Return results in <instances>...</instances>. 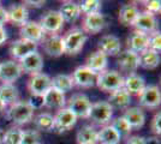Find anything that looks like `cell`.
<instances>
[{
    "instance_id": "cell-42",
    "label": "cell",
    "mask_w": 161,
    "mask_h": 144,
    "mask_svg": "<svg viewBox=\"0 0 161 144\" xmlns=\"http://www.w3.org/2000/svg\"><path fill=\"white\" fill-rule=\"evenodd\" d=\"M29 103V106L35 109H40L43 107V96H36V95H31L29 97V100L27 101Z\"/></svg>"
},
{
    "instance_id": "cell-11",
    "label": "cell",
    "mask_w": 161,
    "mask_h": 144,
    "mask_svg": "<svg viewBox=\"0 0 161 144\" xmlns=\"http://www.w3.org/2000/svg\"><path fill=\"white\" fill-rule=\"evenodd\" d=\"M138 102L141 107L146 108H158L161 103V93L158 85H146L138 95Z\"/></svg>"
},
{
    "instance_id": "cell-46",
    "label": "cell",
    "mask_w": 161,
    "mask_h": 144,
    "mask_svg": "<svg viewBox=\"0 0 161 144\" xmlns=\"http://www.w3.org/2000/svg\"><path fill=\"white\" fill-rule=\"evenodd\" d=\"M7 40V34H6V30L4 27H0V46L3 43H5Z\"/></svg>"
},
{
    "instance_id": "cell-5",
    "label": "cell",
    "mask_w": 161,
    "mask_h": 144,
    "mask_svg": "<svg viewBox=\"0 0 161 144\" xmlns=\"http://www.w3.org/2000/svg\"><path fill=\"white\" fill-rule=\"evenodd\" d=\"M66 108L71 110L77 119H88L92 108V101L86 94H75L69 99Z\"/></svg>"
},
{
    "instance_id": "cell-38",
    "label": "cell",
    "mask_w": 161,
    "mask_h": 144,
    "mask_svg": "<svg viewBox=\"0 0 161 144\" xmlns=\"http://www.w3.org/2000/svg\"><path fill=\"white\" fill-rule=\"evenodd\" d=\"M41 135L37 130H25L22 132L20 144H39Z\"/></svg>"
},
{
    "instance_id": "cell-15",
    "label": "cell",
    "mask_w": 161,
    "mask_h": 144,
    "mask_svg": "<svg viewBox=\"0 0 161 144\" xmlns=\"http://www.w3.org/2000/svg\"><path fill=\"white\" fill-rule=\"evenodd\" d=\"M107 25L106 17L101 12L97 13H92L84 16L83 22H82V30L88 34H97L101 30H103Z\"/></svg>"
},
{
    "instance_id": "cell-22",
    "label": "cell",
    "mask_w": 161,
    "mask_h": 144,
    "mask_svg": "<svg viewBox=\"0 0 161 144\" xmlns=\"http://www.w3.org/2000/svg\"><path fill=\"white\" fill-rule=\"evenodd\" d=\"M66 104V97L65 94L58 91L54 88H51L47 93L43 95V107H47L51 109H61Z\"/></svg>"
},
{
    "instance_id": "cell-37",
    "label": "cell",
    "mask_w": 161,
    "mask_h": 144,
    "mask_svg": "<svg viewBox=\"0 0 161 144\" xmlns=\"http://www.w3.org/2000/svg\"><path fill=\"white\" fill-rule=\"evenodd\" d=\"M101 6H102V3L99 0H86V1L80 4V13H84L86 16L92 13H97V12H100Z\"/></svg>"
},
{
    "instance_id": "cell-7",
    "label": "cell",
    "mask_w": 161,
    "mask_h": 144,
    "mask_svg": "<svg viewBox=\"0 0 161 144\" xmlns=\"http://www.w3.org/2000/svg\"><path fill=\"white\" fill-rule=\"evenodd\" d=\"M27 87L31 95L43 96L52 88L51 77L46 73H42V72L30 75V78L28 79Z\"/></svg>"
},
{
    "instance_id": "cell-36",
    "label": "cell",
    "mask_w": 161,
    "mask_h": 144,
    "mask_svg": "<svg viewBox=\"0 0 161 144\" xmlns=\"http://www.w3.org/2000/svg\"><path fill=\"white\" fill-rule=\"evenodd\" d=\"M111 126L118 132V135L120 136V138L121 137L128 138L129 136H130V133H131V131H132L131 126L129 125L128 121L123 117L115 118L113 121H112V124H111Z\"/></svg>"
},
{
    "instance_id": "cell-45",
    "label": "cell",
    "mask_w": 161,
    "mask_h": 144,
    "mask_svg": "<svg viewBox=\"0 0 161 144\" xmlns=\"http://www.w3.org/2000/svg\"><path fill=\"white\" fill-rule=\"evenodd\" d=\"M24 6H30V7H35V8H39V7H42L45 4H46V1H33V0H24Z\"/></svg>"
},
{
    "instance_id": "cell-4",
    "label": "cell",
    "mask_w": 161,
    "mask_h": 144,
    "mask_svg": "<svg viewBox=\"0 0 161 144\" xmlns=\"http://www.w3.org/2000/svg\"><path fill=\"white\" fill-rule=\"evenodd\" d=\"M112 117H113V108L109 106L107 101H97L92 103L88 119H90L94 124L100 126H106L111 123Z\"/></svg>"
},
{
    "instance_id": "cell-3",
    "label": "cell",
    "mask_w": 161,
    "mask_h": 144,
    "mask_svg": "<svg viewBox=\"0 0 161 144\" xmlns=\"http://www.w3.org/2000/svg\"><path fill=\"white\" fill-rule=\"evenodd\" d=\"M64 39V51L65 54L75 55L78 54L83 49V46L87 41V35L82 29H72L67 33Z\"/></svg>"
},
{
    "instance_id": "cell-40",
    "label": "cell",
    "mask_w": 161,
    "mask_h": 144,
    "mask_svg": "<svg viewBox=\"0 0 161 144\" xmlns=\"http://www.w3.org/2000/svg\"><path fill=\"white\" fill-rule=\"evenodd\" d=\"M142 4H144L146 6V11L149 13H160L161 11V3L156 1V0H149V1H142Z\"/></svg>"
},
{
    "instance_id": "cell-26",
    "label": "cell",
    "mask_w": 161,
    "mask_h": 144,
    "mask_svg": "<svg viewBox=\"0 0 161 144\" xmlns=\"http://www.w3.org/2000/svg\"><path fill=\"white\" fill-rule=\"evenodd\" d=\"M124 89L128 91L129 94H134V95L138 96L142 93V90L146 88V81L144 78L141 77L137 73H132V75H128L124 77Z\"/></svg>"
},
{
    "instance_id": "cell-49",
    "label": "cell",
    "mask_w": 161,
    "mask_h": 144,
    "mask_svg": "<svg viewBox=\"0 0 161 144\" xmlns=\"http://www.w3.org/2000/svg\"><path fill=\"white\" fill-rule=\"evenodd\" d=\"M3 136H4V131L0 129V144H1V142H3Z\"/></svg>"
},
{
    "instance_id": "cell-23",
    "label": "cell",
    "mask_w": 161,
    "mask_h": 144,
    "mask_svg": "<svg viewBox=\"0 0 161 144\" xmlns=\"http://www.w3.org/2000/svg\"><path fill=\"white\" fill-rule=\"evenodd\" d=\"M7 17H8V22L11 24L17 25V27H22L28 22L29 12L24 5L14 4V5H11L10 8L7 10Z\"/></svg>"
},
{
    "instance_id": "cell-14",
    "label": "cell",
    "mask_w": 161,
    "mask_h": 144,
    "mask_svg": "<svg viewBox=\"0 0 161 144\" xmlns=\"http://www.w3.org/2000/svg\"><path fill=\"white\" fill-rule=\"evenodd\" d=\"M71 77L75 85L80 88H92L96 83L97 73H95L94 71H92L86 65H83V66H78L75 70Z\"/></svg>"
},
{
    "instance_id": "cell-50",
    "label": "cell",
    "mask_w": 161,
    "mask_h": 144,
    "mask_svg": "<svg viewBox=\"0 0 161 144\" xmlns=\"http://www.w3.org/2000/svg\"><path fill=\"white\" fill-rule=\"evenodd\" d=\"M0 6H1V1H0Z\"/></svg>"
},
{
    "instance_id": "cell-27",
    "label": "cell",
    "mask_w": 161,
    "mask_h": 144,
    "mask_svg": "<svg viewBox=\"0 0 161 144\" xmlns=\"http://www.w3.org/2000/svg\"><path fill=\"white\" fill-rule=\"evenodd\" d=\"M19 101V91L14 84H0V102L5 107Z\"/></svg>"
},
{
    "instance_id": "cell-8",
    "label": "cell",
    "mask_w": 161,
    "mask_h": 144,
    "mask_svg": "<svg viewBox=\"0 0 161 144\" xmlns=\"http://www.w3.org/2000/svg\"><path fill=\"white\" fill-rule=\"evenodd\" d=\"M54 119V129L53 131L58 132V133H63L70 131L74 127L76 123H77V118L74 113L70 109H67L66 107L59 109L55 115L53 117Z\"/></svg>"
},
{
    "instance_id": "cell-47",
    "label": "cell",
    "mask_w": 161,
    "mask_h": 144,
    "mask_svg": "<svg viewBox=\"0 0 161 144\" xmlns=\"http://www.w3.org/2000/svg\"><path fill=\"white\" fill-rule=\"evenodd\" d=\"M146 144H160V142L156 137H149L146 139Z\"/></svg>"
},
{
    "instance_id": "cell-41",
    "label": "cell",
    "mask_w": 161,
    "mask_h": 144,
    "mask_svg": "<svg viewBox=\"0 0 161 144\" xmlns=\"http://www.w3.org/2000/svg\"><path fill=\"white\" fill-rule=\"evenodd\" d=\"M150 129L152 132L156 135V136H160L161 133V113H156L153 119H152V123H150Z\"/></svg>"
},
{
    "instance_id": "cell-18",
    "label": "cell",
    "mask_w": 161,
    "mask_h": 144,
    "mask_svg": "<svg viewBox=\"0 0 161 144\" xmlns=\"http://www.w3.org/2000/svg\"><path fill=\"white\" fill-rule=\"evenodd\" d=\"M97 51L106 55V56H115L120 53L121 51V43L120 40L115 35H103L99 40L97 43Z\"/></svg>"
},
{
    "instance_id": "cell-16",
    "label": "cell",
    "mask_w": 161,
    "mask_h": 144,
    "mask_svg": "<svg viewBox=\"0 0 161 144\" xmlns=\"http://www.w3.org/2000/svg\"><path fill=\"white\" fill-rule=\"evenodd\" d=\"M18 64L22 69V72H25L29 75H35V73H40L43 69V58L36 51V52H33L27 56H24L23 59H20Z\"/></svg>"
},
{
    "instance_id": "cell-31",
    "label": "cell",
    "mask_w": 161,
    "mask_h": 144,
    "mask_svg": "<svg viewBox=\"0 0 161 144\" xmlns=\"http://www.w3.org/2000/svg\"><path fill=\"white\" fill-rule=\"evenodd\" d=\"M76 139L78 144H97V131L92 125H84L78 130Z\"/></svg>"
},
{
    "instance_id": "cell-17",
    "label": "cell",
    "mask_w": 161,
    "mask_h": 144,
    "mask_svg": "<svg viewBox=\"0 0 161 144\" xmlns=\"http://www.w3.org/2000/svg\"><path fill=\"white\" fill-rule=\"evenodd\" d=\"M132 27L137 31L150 35L152 33L158 30V21H156L155 14L144 11V12H140V14H138L137 19L135 21Z\"/></svg>"
},
{
    "instance_id": "cell-28",
    "label": "cell",
    "mask_w": 161,
    "mask_h": 144,
    "mask_svg": "<svg viewBox=\"0 0 161 144\" xmlns=\"http://www.w3.org/2000/svg\"><path fill=\"white\" fill-rule=\"evenodd\" d=\"M59 13L61 14L64 22L74 23L80 16V4L75 3V1H64V3H61Z\"/></svg>"
},
{
    "instance_id": "cell-6",
    "label": "cell",
    "mask_w": 161,
    "mask_h": 144,
    "mask_svg": "<svg viewBox=\"0 0 161 144\" xmlns=\"http://www.w3.org/2000/svg\"><path fill=\"white\" fill-rule=\"evenodd\" d=\"M64 19L61 17V14L59 13V11H47L46 13L41 17L39 24L41 28L43 29V31L46 33V35H55L60 31L63 27H64Z\"/></svg>"
},
{
    "instance_id": "cell-20",
    "label": "cell",
    "mask_w": 161,
    "mask_h": 144,
    "mask_svg": "<svg viewBox=\"0 0 161 144\" xmlns=\"http://www.w3.org/2000/svg\"><path fill=\"white\" fill-rule=\"evenodd\" d=\"M126 43H128V49L132 51V52L137 53V54H140L143 51L148 49V46H149V35L141 33V31H137V30H134L128 37Z\"/></svg>"
},
{
    "instance_id": "cell-1",
    "label": "cell",
    "mask_w": 161,
    "mask_h": 144,
    "mask_svg": "<svg viewBox=\"0 0 161 144\" xmlns=\"http://www.w3.org/2000/svg\"><path fill=\"white\" fill-rule=\"evenodd\" d=\"M5 117L12 124L17 126H22L28 124L34 118V109L29 106L27 101H17L11 104L8 109L5 112Z\"/></svg>"
},
{
    "instance_id": "cell-19",
    "label": "cell",
    "mask_w": 161,
    "mask_h": 144,
    "mask_svg": "<svg viewBox=\"0 0 161 144\" xmlns=\"http://www.w3.org/2000/svg\"><path fill=\"white\" fill-rule=\"evenodd\" d=\"M37 51V45L34 43V42L27 41V40H16L11 43V47H10V54L14 58V60H18L23 59L24 56L29 55L33 52Z\"/></svg>"
},
{
    "instance_id": "cell-34",
    "label": "cell",
    "mask_w": 161,
    "mask_h": 144,
    "mask_svg": "<svg viewBox=\"0 0 161 144\" xmlns=\"http://www.w3.org/2000/svg\"><path fill=\"white\" fill-rule=\"evenodd\" d=\"M51 82H52V88L57 89L63 94L72 90V88L75 87L72 77L69 75H63V73L54 76L53 78H51Z\"/></svg>"
},
{
    "instance_id": "cell-44",
    "label": "cell",
    "mask_w": 161,
    "mask_h": 144,
    "mask_svg": "<svg viewBox=\"0 0 161 144\" xmlns=\"http://www.w3.org/2000/svg\"><path fill=\"white\" fill-rule=\"evenodd\" d=\"M8 22V17H7V10L5 7L0 6V27H4Z\"/></svg>"
},
{
    "instance_id": "cell-43",
    "label": "cell",
    "mask_w": 161,
    "mask_h": 144,
    "mask_svg": "<svg viewBox=\"0 0 161 144\" xmlns=\"http://www.w3.org/2000/svg\"><path fill=\"white\" fill-rule=\"evenodd\" d=\"M125 144H146V138L141 136H129Z\"/></svg>"
},
{
    "instance_id": "cell-29",
    "label": "cell",
    "mask_w": 161,
    "mask_h": 144,
    "mask_svg": "<svg viewBox=\"0 0 161 144\" xmlns=\"http://www.w3.org/2000/svg\"><path fill=\"white\" fill-rule=\"evenodd\" d=\"M86 66L95 73H100L107 67V56L100 51H95L89 55L86 60Z\"/></svg>"
},
{
    "instance_id": "cell-25",
    "label": "cell",
    "mask_w": 161,
    "mask_h": 144,
    "mask_svg": "<svg viewBox=\"0 0 161 144\" xmlns=\"http://www.w3.org/2000/svg\"><path fill=\"white\" fill-rule=\"evenodd\" d=\"M138 14H140V10L135 4H125L119 10L118 21L125 27H132Z\"/></svg>"
},
{
    "instance_id": "cell-9",
    "label": "cell",
    "mask_w": 161,
    "mask_h": 144,
    "mask_svg": "<svg viewBox=\"0 0 161 144\" xmlns=\"http://www.w3.org/2000/svg\"><path fill=\"white\" fill-rule=\"evenodd\" d=\"M22 69L16 60H6L0 62V82L1 84H14L20 76Z\"/></svg>"
},
{
    "instance_id": "cell-24",
    "label": "cell",
    "mask_w": 161,
    "mask_h": 144,
    "mask_svg": "<svg viewBox=\"0 0 161 144\" xmlns=\"http://www.w3.org/2000/svg\"><path fill=\"white\" fill-rule=\"evenodd\" d=\"M121 117L128 121L131 129H140L146 123V114L141 107H137V106L126 108Z\"/></svg>"
},
{
    "instance_id": "cell-33",
    "label": "cell",
    "mask_w": 161,
    "mask_h": 144,
    "mask_svg": "<svg viewBox=\"0 0 161 144\" xmlns=\"http://www.w3.org/2000/svg\"><path fill=\"white\" fill-rule=\"evenodd\" d=\"M34 125L36 130L43 131V132H51L54 129V119L51 113H39L37 115L34 117Z\"/></svg>"
},
{
    "instance_id": "cell-32",
    "label": "cell",
    "mask_w": 161,
    "mask_h": 144,
    "mask_svg": "<svg viewBox=\"0 0 161 144\" xmlns=\"http://www.w3.org/2000/svg\"><path fill=\"white\" fill-rule=\"evenodd\" d=\"M120 139L118 132L111 125H106L97 131V142L101 144H119Z\"/></svg>"
},
{
    "instance_id": "cell-2",
    "label": "cell",
    "mask_w": 161,
    "mask_h": 144,
    "mask_svg": "<svg viewBox=\"0 0 161 144\" xmlns=\"http://www.w3.org/2000/svg\"><path fill=\"white\" fill-rule=\"evenodd\" d=\"M95 84L100 90L111 94L124 87V76L115 70H105L97 73Z\"/></svg>"
},
{
    "instance_id": "cell-35",
    "label": "cell",
    "mask_w": 161,
    "mask_h": 144,
    "mask_svg": "<svg viewBox=\"0 0 161 144\" xmlns=\"http://www.w3.org/2000/svg\"><path fill=\"white\" fill-rule=\"evenodd\" d=\"M22 132H23V130L17 127V126L8 129L6 132H4L1 144H20V142H22Z\"/></svg>"
},
{
    "instance_id": "cell-48",
    "label": "cell",
    "mask_w": 161,
    "mask_h": 144,
    "mask_svg": "<svg viewBox=\"0 0 161 144\" xmlns=\"http://www.w3.org/2000/svg\"><path fill=\"white\" fill-rule=\"evenodd\" d=\"M5 108H6V107H5V106H4L3 103L0 102V114H1V113H3L4 110H5Z\"/></svg>"
},
{
    "instance_id": "cell-21",
    "label": "cell",
    "mask_w": 161,
    "mask_h": 144,
    "mask_svg": "<svg viewBox=\"0 0 161 144\" xmlns=\"http://www.w3.org/2000/svg\"><path fill=\"white\" fill-rule=\"evenodd\" d=\"M108 103L113 109L118 110H125L126 108L130 107L131 103V95L129 94L124 88L115 90L113 93L109 94L108 97Z\"/></svg>"
},
{
    "instance_id": "cell-30",
    "label": "cell",
    "mask_w": 161,
    "mask_h": 144,
    "mask_svg": "<svg viewBox=\"0 0 161 144\" xmlns=\"http://www.w3.org/2000/svg\"><path fill=\"white\" fill-rule=\"evenodd\" d=\"M140 66L144 70H154L160 65V53L146 49L138 54Z\"/></svg>"
},
{
    "instance_id": "cell-10",
    "label": "cell",
    "mask_w": 161,
    "mask_h": 144,
    "mask_svg": "<svg viewBox=\"0 0 161 144\" xmlns=\"http://www.w3.org/2000/svg\"><path fill=\"white\" fill-rule=\"evenodd\" d=\"M19 34H20V39L34 42L36 45L41 43V42L43 41L45 36H46V33L41 28L39 22H35V21H28L24 25H22L19 30Z\"/></svg>"
},
{
    "instance_id": "cell-39",
    "label": "cell",
    "mask_w": 161,
    "mask_h": 144,
    "mask_svg": "<svg viewBox=\"0 0 161 144\" xmlns=\"http://www.w3.org/2000/svg\"><path fill=\"white\" fill-rule=\"evenodd\" d=\"M148 49L154 51L156 53H160L161 51V33L159 30H156L154 33L149 35V46Z\"/></svg>"
},
{
    "instance_id": "cell-13",
    "label": "cell",
    "mask_w": 161,
    "mask_h": 144,
    "mask_svg": "<svg viewBox=\"0 0 161 144\" xmlns=\"http://www.w3.org/2000/svg\"><path fill=\"white\" fill-rule=\"evenodd\" d=\"M42 43V48L45 53L53 58H59L65 54L64 51V39L59 34L55 35H46Z\"/></svg>"
},
{
    "instance_id": "cell-12",
    "label": "cell",
    "mask_w": 161,
    "mask_h": 144,
    "mask_svg": "<svg viewBox=\"0 0 161 144\" xmlns=\"http://www.w3.org/2000/svg\"><path fill=\"white\" fill-rule=\"evenodd\" d=\"M117 61H118L119 69L123 72L128 73V75L135 73L137 71V69L140 67L138 54L132 52V51H130V49H128V48L118 54V60Z\"/></svg>"
}]
</instances>
